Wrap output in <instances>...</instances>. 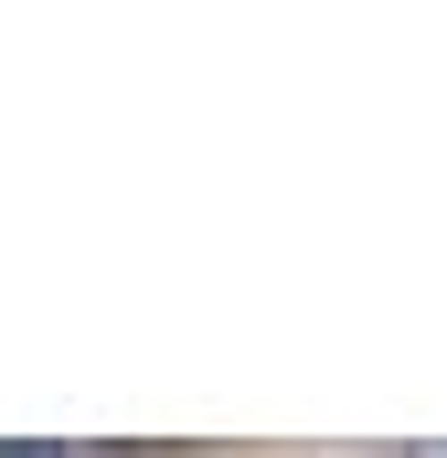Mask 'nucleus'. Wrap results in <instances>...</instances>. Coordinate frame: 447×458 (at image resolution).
Masks as SVG:
<instances>
[{"label":"nucleus","mask_w":447,"mask_h":458,"mask_svg":"<svg viewBox=\"0 0 447 458\" xmlns=\"http://www.w3.org/2000/svg\"><path fill=\"white\" fill-rule=\"evenodd\" d=\"M0 458H64V448H43V437H0Z\"/></svg>","instance_id":"1"}]
</instances>
